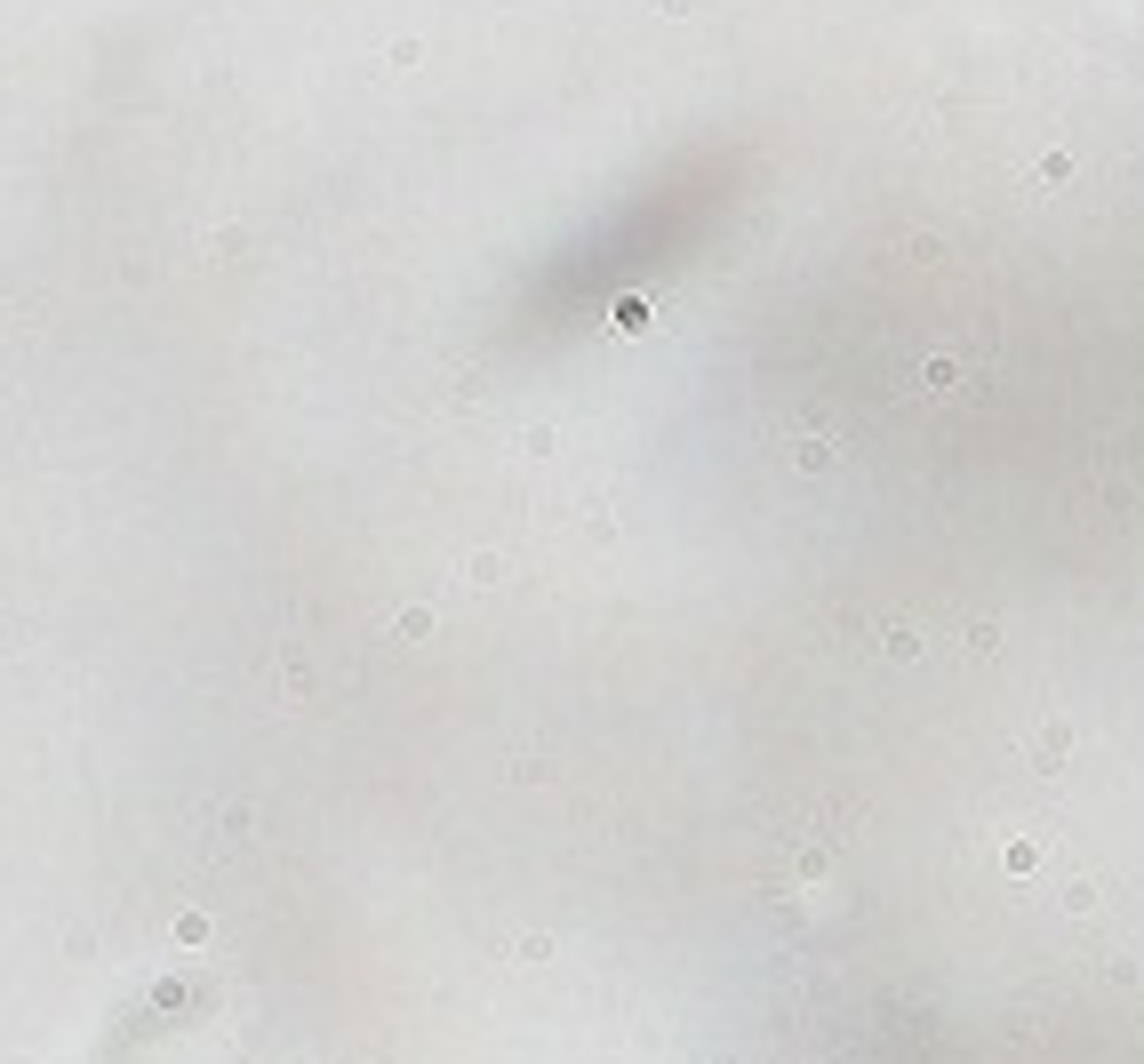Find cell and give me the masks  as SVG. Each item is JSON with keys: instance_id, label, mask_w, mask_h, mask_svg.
Here are the masks:
<instances>
[{"instance_id": "6da1fadb", "label": "cell", "mask_w": 1144, "mask_h": 1064, "mask_svg": "<svg viewBox=\"0 0 1144 1064\" xmlns=\"http://www.w3.org/2000/svg\"><path fill=\"white\" fill-rule=\"evenodd\" d=\"M1065 753H1072V729H1065V720H1048V729L1033 736V760H1041V768H1057Z\"/></svg>"}]
</instances>
